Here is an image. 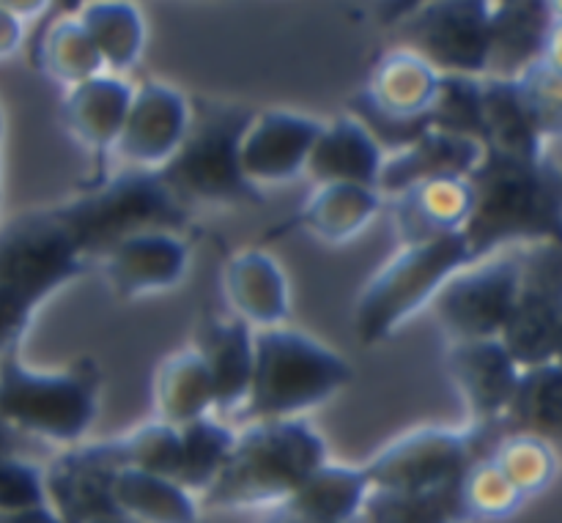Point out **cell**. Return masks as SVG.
<instances>
[{
  "label": "cell",
  "instance_id": "cell-22",
  "mask_svg": "<svg viewBox=\"0 0 562 523\" xmlns=\"http://www.w3.org/2000/svg\"><path fill=\"white\" fill-rule=\"evenodd\" d=\"M252 334L239 318H206L198 327L192 349L206 365L214 384V411L228 414L245 406L252 378Z\"/></svg>",
  "mask_w": 562,
  "mask_h": 523
},
{
  "label": "cell",
  "instance_id": "cell-35",
  "mask_svg": "<svg viewBox=\"0 0 562 523\" xmlns=\"http://www.w3.org/2000/svg\"><path fill=\"white\" fill-rule=\"evenodd\" d=\"M492 461L525 502L547 491L558 477V450L554 442L541 436H503L494 447Z\"/></svg>",
  "mask_w": 562,
  "mask_h": 523
},
{
  "label": "cell",
  "instance_id": "cell-29",
  "mask_svg": "<svg viewBox=\"0 0 562 523\" xmlns=\"http://www.w3.org/2000/svg\"><path fill=\"white\" fill-rule=\"evenodd\" d=\"M113 508L137 523H201V504L184 486L135 469L115 475Z\"/></svg>",
  "mask_w": 562,
  "mask_h": 523
},
{
  "label": "cell",
  "instance_id": "cell-20",
  "mask_svg": "<svg viewBox=\"0 0 562 523\" xmlns=\"http://www.w3.org/2000/svg\"><path fill=\"white\" fill-rule=\"evenodd\" d=\"M382 162L384 151L373 140L371 132L355 115H340L318 129L311 157H307L305 175L316 186L360 184L376 190Z\"/></svg>",
  "mask_w": 562,
  "mask_h": 523
},
{
  "label": "cell",
  "instance_id": "cell-49",
  "mask_svg": "<svg viewBox=\"0 0 562 523\" xmlns=\"http://www.w3.org/2000/svg\"><path fill=\"white\" fill-rule=\"evenodd\" d=\"M267 523H311V521H302V519H296V515L285 513V510H283V508H274L272 519H269Z\"/></svg>",
  "mask_w": 562,
  "mask_h": 523
},
{
  "label": "cell",
  "instance_id": "cell-50",
  "mask_svg": "<svg viewBox=\"0 0 562 523\" xmlns=\"http://www.w3.org/2000/svg\"><path fill=\"white\" fill-rule=\"evenodd\" d=\"M0 135H3V115H0Z\"/></svg>",
  "mask_w": 562,
  "mask_h": 523
},
{
  "label": "cell",
  "instance_id": "cell-40",
  "mask_svg": "<svg viewBox=\"0 0 562 523\" xmlns=\"http://www.w3.org/2000/svg\"><path fill=\"white\" fill-rule=\"evenodd\" d=\"M38 504H47L42 466H36L25 455L0 458V519L38 508Z\"/></svg>",
  "mask_w": 562,
  "mask_h": 523
},
{
  "label": "cell",
  "instance_id": "cell-18",
  "mask_svg": "<svg viewBox=\"0 0 562 523\" xmlns=\"http://www.w3.org/2000/svg\"><path fill=\"white\" fill-rule=\"evenodd\" d=\"M445 367L467 406L470 422H499L521 367L497 338L448 345Z\"/></svg>",
  "mask_w": 562,
  "mask_h": 523
},
{
  "label": "cell",
  "instance_id": "cell-5",
  "mask_svg": "<svg viewBox=\"0 0 562 523\" xmlns=\"http://www.w3.org/2000/svg\"><path fill=\"white\" fill-rule=\"evenodd\" d=\"M47 214L69 236L86 263L99 261L132 236L154 230L184 234L190 223V212L170 195L157 173L130 168L60 206L47 208Z\"/></svg>",
  "mask_w": 562,
  "mask_h": 523
},
{
  "label": "cell",
  "instance_id": "cell-38",
  "mask_svg": "<svg viewBox=\"0 0 562 523\" xmlns=\"http://www.w3.org/2000/svg\"><path fill=\"white\" fill-rule=\"evenodd\" d=\"M431 129L470 137L483 146L481 77L442 75L431 104Z\"/></svg>",
  "mask_w": 562,
  "mask_h": 523
},
{
  "label": "cell",
  "instance_id": "cell-46",
  "mask_svg": "<svg viewBox=\"0 0 562 523\" xmlns=\"http://www.w3.org/2000/svg\"><path fill=\"white\" fill-rule=\"evenodd\" d=\"M22 442H25V436H20L14 428L5 425V422L0 420V458H9V455H22V450H20Z\"/></svg>",
  "mask_w": 562,
  "mask_h": 523
},
{
  "label": "cell",
  "instance_id": "cell-10",
  "mask_svg": "<svg viewBox=\"0 0 562 523\" xmlns=\"http://www.w3.org/2000/svg\"><path fill=\"white\" fill-rule=\"evenodd\" d=\"M88 269L47 212L27 214L0 234V288L36 310Z\"/></svg>",
  "mask_w": 562,
  "mask_h": 523
},
{
  "label": "cell",
  "instance_id": "cell-19",
  "mask_svg": "<svg viewBox=\"0 0 562 523\" xmlns=\"http://www.w3.org/2000/svg\"><path fill=\"white\" fill-rule=\"evenodd\" d=\"M483 146L470 137L448 135L428 129L409 146L384 154L382 170L376 179V192L382 197H395L409 186L434 179H467L481 162Z\"/></svg>",
  "mask_w": 562,
  "mask_h": 523
},
{
  "label": "cell",
  "instance_id": "cell-28",
  "mask_svg": "<svg viewBox=\"0 0 562 523\" xmlns=\"http://www.w3.org/2000/svg\"><path fill=\"white\" fill-rule=\"evenodd\" d=\"M75 16L110 75L130 71L140 60L146 47V22L132 0H93Z\"/></svg>",
  "mask_w": 562,
  "mask_h": 523
},
{
  "label": "cell",
  "instance_id": "cell-26",
  "mask_svg": "<svg viewBox=\"0 0 562 523\" xmlns=\"http://www.w3.org/2000/svg\"><path fill=\"white\" fill-rule=\"evenodd\" d=\"M505 436H541L558 442L562 431V367L560 362L521 367L508 406L499 417Z\"/></svg>",
  "mask_w": 562,
  "mask_h": 523
},
{
  "label": "cell",
  "instance_id": "cell-11",
  "mask_svg": "<svg viewBox=\"0 0 562 523\" xmlns=\"http://www.w3.org/2000/svg\"><path fill=\"white\" fill-rule=\"evenodd\" d=\"M395 31L439 75L486 77L488 0H428Z\"/></svg>",
  "mask_w": 562,
  "mask_h": 523
},
{
  "label": "cell",
  "instance_id": "cell-12",
  "mask_svg": "<svg viewBox=\"0 0 562 523\" xmlns=\"http://www.w3.org/2000/svg\"><path fill=\"white\" fill-rule=\"evenodd\" d=\"M519 288V255L497 252L467 263L434 296L437 323L450 343L499 338Z\"/></svg>",
  "mask_w": 562,
  "mask_h": 523
},
{
  "label": "cell",
  "instance_id": "cell-27",
  "mask_svg": "<svg viewBox=\"0 0 562 523\" xmlns=\"http://www.w3.org/2000/svg\"><path fill=\"white\" fill-rule=\"evenodd\" d=\"M384 197L373 186L324 184L302 206L296 223L324 241H351L382 212Z\"/></svg>",
  "mask_w": 562,
  "mask_h": 523
},
{
  "label": "cell",
  "instance_id": "cell-44",
  "mask_svg": "<svg viewBox=\"0 0 562 523\" xmlns=\"http://www.w3.org/2000/svg\"><path fill=\"white\" fill-rule=\"evenodd\" d=\"M0 9L14 14L16 20H33V16H42L47 14L49 9V0H0Z\"/></svg>",
  "mask_w": 562,
  "mask_h": 523
},
{
  "label": "cell",
  "instance_id": "cell-30",
  "mask_svg": "<svg viewBox=\"0 0 562 523\" xmlns=\"http://www.w3.org/2000/svg\"><path fill=\"white\" fill-rule=\"evenodd\" d=\"M154 403L159 422L173 428L214 414V384L195 349L176 351L159 365Z\"/></svg>",
  "mask_w": 562,
  "mask_h": 523
},
{
  "label": "cell",
  "instance_id": "cell-21",
  "mask_svg": "<svg viewBox=\"0 0 562 523\" xmlns=\"http://www.w3.org/2000/svg\"><path fill=\"white\" fill-rule=\"evenodd\" d=\"M401 247L461 234L472 208L467 179H434L390 197Z\"/></svg>",
  "mask_w": 562,
  "mask_h": 523
},
{
  "label": "cell",
  "instance_id": "cell-41",
  "mask_svg": "<svg viewBox=\"0 0 562 523\" xmlns=\"http://www.w3.org/2000/svg\"><path fill=\"white\" fill-rule=\"evenodd\" d=\"M33 312L36 310L25 305L20 296L0 288V354L20 349V340L25 338L27 327H31Z\"/></svg>",
  "mask_w": 562,
  "mask_h": 523
},
{
  "label": "cell",
  "instance_id": "cell-42",
  "mask_svg": "<svg viewBox=\"0 0 562 523\" xmlns=\"http://www.w3.org/2000/svg\"><path fill=\"white\" fill-rule=\"evenodd\" d=\"M423 3H428V0H382V3L376 5V16L384 27H395L404 16H409L412 11L420 9Z\"/></svg>",
  "mask_w": 562,
  "mask_h": 523
},
{
  "label": "cell",
  "instance_id": "cell-1",
  "mask_svg": "<svg viewBox=\"0 0 562 523\" xmlns=\"http://www.w3.org/2000/svg\"><path fill=\"white\" fill-rule=\"evenodd\" d=\"M467 181L472 208L461 236L470 261L562 239V173L554 151L514 157L483 148Z\"/></svg>",
  "mask_w": 562,
  "mask_h": 523
},
{
  "label": "cell",
  "instance_id": "cell-14",
  "mask_svg": "<svg viewBox=\"0 0 562 523\" xmlns=\"http://www.w3.org/2000/svg\"><path fill=\"white\" fill-rule=\"evenodd\" d=\"M190 126V102L165 82H143L132 88L124 126L115 140V157L130 170L157 173L181 146Z\"/></svg>",
  "mask_w": 562,
  "mask_h": 523
},
{
  "label": "cell",
  "instance_id": "cell-2",
  "mask_svg": "<svg viewBox=\"0 0 562 523\" xmlns=\"http://www.w3.org/2000/svg\"><path fill=\"white\" fill-rule=\"evenodd\" d=\"M327 458V444L302 417L258 420L236 431L217 480L198 502L212 510L280 508Z\"/></svg>",
  "mask_w": 562,
  "mask_h": 523
},
{
  "label": "cell",
  "instance_id": "cell-16",
  "mask_svg": "<svg viewBox=\"0 0 562 523\" xmlns=\"http://www.w3.org/2000/svg\"><path fill=\"white\" fill-rule=\"evenodd\" d=\"M322 121L291 110H261L250 118L239 143V164L256 190L289 184L305 175L307 157Z\"/></svg>",
  "mask_w": 562,
  "mask_h": 523
},
{
  "label": "cell",
  "instance_id": "cell-32",
  "mask_svg": "<svg viewBox=\"0 0 562 523\" xmlns=\"http://www.w3.org/2000/svg\"><path fill=\"white\" fill-rule=\"evenodd\" d=\"M236 431H231L214 414L201 417L179 428V466L173 480L184 486L195 499L206 493V488L217 480L234 447Z\"/></svg>",
  "mask_w": 562,
  "mask_h": 523
},
{
  "label": "cell",
  "instance_id": "cell-37",
  "mask_svg": "<svg viewBox=\"0 0 562 523\" xmlns=\"http://www.w3.org/2000/svg\"><path fill=\"white\" fill-rule=\"evenodd\" d=\"M514 80L532 129L547 146H552L562 129V71L558 53L541 58Z\"/></svg>",
  "mask_w": 562,
  "mask_h": 523
},
{
  "label": "cell",
  "instance_id": "cell-47",
  "mask_svg": "<svg viewBox=\"0 0 562 523\" xmlns=\"http://www.w3.org/2000/svg\"><path fill=\"white\" fill-rule=\"evenodd\" d=\"M93 3V0H49L47 9V22L64 20V16H75L82 5Z\"/></svg>",
  "mask_w": 562,
  "mask_h": 523
},
{
  "label": "cell",
  "instance_id": "cell-33",
  "mask_svg": "<svg viewBox=\"0 0 562 523\" xmlns=\"http://www.w3.org/2000/svg\"><path fill=\"white\" fill-rule=\"evenodd\" d=\"M36 60L55 82L66 88L104 75L102 60L77 16H64V20H53L44 25L42 36H38Z\"/></svg>",
  "mask_w": 562,
  "mask_h": 523
},
{
  "label": "cell",
  "instance_id": "cell-3",
  "mask_svg": "<svg viewBox=\"0 0 562 523\" xmlns=\"http://www.w3.org/2000/svg\"><path fill=\"white\" fill-rule=\"evenodd\" d=\"M256 110L231 102H190V126L173 157L157 170L170 195L192 208L261 203V190L241 173L239 143Z\"/></svg>",
  "mask_w": 562,
  "mask_h": 523
},
{
  "label": "cell",
  "instance_id": "cell-48",
  "mask_svg": "<svg viewBox=\"0 0 562 523\" xmlns=\"http://www.w3.org/2000/svg\"><path fill=\"white\" fill-rule=\"evenodd\" d=\"M88 523H137V521L126 519V515H124V513H119V510H110V513L97 515V519L88 521Z\"/></svg>",
  "mask_w": 562,
  "mask_h": 523
},
{
  "label": "cell",
  "instance_id": "cell-6",
  "mask_svg": "<svg viewBox=\"0 0 562 523\" xmlns=\"http://www.w3.org/2000/svg\"><path fill=\"white\" fill-rule=\"evenodd\" d=\"M99 411L97 378L86 371H33L20 354H0V420L20 436L71 447Z\"/></svg>",
  "mask_w": 562,
  "mask_h": 523
},
{
  "label": "cell",
  "instance_id": "cell-31",
  "mask_svg": "<svg viewBox=\"0 0 562 523\" xmlns=\"http://www.w3.org/2000/svg\"><path fill=\"white\" fill-rule=\"evenodd\" d=\"M481 110L483 148L514 154V157H541L552 151V146H547L532 129L516 80L481 77Z\"/></svg>",
  "mask_w": 562,
  "mask_h": 523
},
{
  "label": "cell",
  "instance_id": "cell-43",
  "mask_svg": "<svg viewBox=\"0 0 562 523\" xmlns=\"http://www.w3.org/2000/svg\"><path fill=\"white\" fill-rule=\"evenodd\" d=\"M22 44V20L0 9V58H9Z\"/></svg>",
  "mask_w": 562,
  "mask_h": 523
},
{
  "label": "cell",
  "instance_id": "cell-36",
  "mask_svg": "<svg viewBox=\"0 0 562 523\" xmlns=\"http://www.w3.org/2000/svg\"><path fill=\"white\" fill-rule=\"evenodd\" d=\"M525 504L521 493L510 486L492 458H481L467 469L459 482V508L464 523L505 521Z\"/></svg>",
  "mask_w": 562,
  "mask_h": 523
},
{
  "label": "cell",
  "instance_id": "cell-8",
  "mask_svg": "<svg viewBox=\"0 0 562 523\" xmlns=\"http://www.w3.org/2000/svg\"><path fill=\"white\" fill-rule=\"evenodd\" d=\"M499 422H470L467 428H417L379 450L362 471L379 491H453L475 461L492 458L503 442Z\"/></svg>",
  "mask_w": 562,
  "mask_h": 523
},
{
  "label": "cell",
  "instance_id": "cell-13",
  "mask_svg": "<svg viewBox=\"0 0 562 523\" xmlns=\"http://www.w3.org/2000/svg\"><path fill=\"white\" fill-rule=\"evenodd\" d=\"M124 469L115 439L64 447L42 466L44 502L66 523H88L113 508V480Z\"/></svg>",
  "mask_w": 562,
  "mask_h": 523
},
{
  "label": "cell",
  "instance_id": "cell-7",
  "mask_svg": "<svg viewBox=\"0 0 562 523\" xmlns=\"http://www.w3.org/2000/svg\"><path fill=\"white\" fill-rule=\"evenodd\" d=\"M470 261L461 234L439 236L420 245L401 247L376 277L362 288L355 307V334L360 343L376 345L398 332L412 316L428 307L445 283Z\"/></svg>",
  "mask_w": 562,
  "mask_h": 523
},
{
  "label": "cell",
  "instance_id": "cell-9",
  "mask_svg": "<svg viewBox=\"0 0 562 523\" xmlns=\"http://www.w3.org/2000/svg\"><path fill=\"white\" fill-rule=\"evenodd\" d=\"M519 367L560 362L562 349V250L560 241L521 247L519 288L499 332Z\"/></svg>",
  "mask_w": 562,
  "mask_h": 523
},
{
  "label": "cell",
  "instance_id": "cell-39",
  "mask_svg": "<svg viewBox=\"0 0 562 523\" xmlns=\"http://www.w3.org/2000/svg\"><path fill=\"white\" fill-rule=\"evenodd\" d=\"M124 469L146 471V475L176 477L179 466V428L165 422H148L126 436L115 439Z\"/></svg>",
  "mask_w": 562,
  "mask_h": 523
},
{
  "label": "cell",
  "instance_id": "cell-17",
  "mask_svg": "<svg viewBox=\"0 0 562 523\" xmlns=\"http://www.w3.org/2000/svg\"><path fill=\"white\" fill-rule=\"evenodd\" d=\"M99 261L104 280L121 299H140L181 283L190 266V247L181 234L154 230L124 239Z\"/></svg>",
  "mask_w": 562,
  "mask_h": 523
},
{
  "label": "cell",
  "instance_id": "cell-45",
  "mask_svg": "<svg viewBox=\"0 0 562 523\" xmlns=\"http://www.w3.org/2000/svg\"><path fill=\"white\" fill-rule=\"evenodd\" d=\"M0 523H66V521L60 519L53 508H47V504H38V508L22 510V513L3 515Z\"/></svg>",
  "mask_w": 562,
  "mask_h": 523
},
{
  "label": "cell",
  "instance_id": "cell-24",
  "mask_svg": "<svg viewBox=\"0 0 562 523\" xmlns=\"http://www.w3.org/2000/svg\"><path fill=\"white\" fill-rule=\"evenodd\" d=\"M132 86L119 75H97L69 88L64 99V124L82 148L93 154L113 151L130 107Z\"/></svg>",
  "mask_w": 562,
  "mask_h": 523
},
{
  "label": "cell",
  "instance_id": "cell-4",
  "mask_svg": "<svg viewBox=\"0 0 562 523\" xmlns=\"http://www.w3.org/2000/svg\"><path fill=\"white\" fill-rule=\"evenodd\" d=\"M351 382V365L300 329L269 327L252 334V378L241 414L247 422L294 420L318 409Z\"/></svg>",
  "mask_w": 562,
  "mask_h": 523
},
{
  "label": "cell",
  "instance_id": "cell-15",
  "mask_svg": "<svg viewBox=\"0 0 562 523\" xmlns=\"http://www.w3.org/2000/svg\"><path fill=\"white\" fill-rule=\"evenodd\" d=\"M560 0H488L486 77L514 80L558 53Z\"/></svg>",
  "mask_w": 562,
  "mask_h": 523
},
{
  "label": "cell",
  "instance_id": "cell-25",
  "mask_svg": "<svg viewBox=\"0 0 562 523\" xmlns=\"http://www.w3.org/2000/svg\"><path fill=\"white\" fill-rule=\"evenodd\" d=\"M368 491L371 486L362 466L324 461L280 508L311 523H355Z\"/></svg>",
  "mask_w": 562,
  "mask_h": 523
},
{
  "label": "cell",
  "instance_id": "cell-34",
  "mask_svg": "<svg viewBox=\"0 0 562 523\" xmlns=\"http://www.w3.org/2000/svg\"><path fill=\"white\" fill-rule=\"evenodd\" d=\"M355 523H464L459 488L453 491H379L371 488Z\"/></svg>",
  "mask_w": 562,
  "mask_h": 523
},
{
  "label": "cell",
  "instance_id": "cell-23",
  "mask_svg": "<svg viewBox=\"0 0 562 523\" xmlns=\"http://www.w3.org/2000/svg\"><path fill=\"white\" fill-rule=\"evenodd\" d=\"M225 296L234 316L250 329L283 327L291 310L289 283L272 255L261 250H245L225 266Z\"/></svg>",
  "mask_w": 562,
  "mask_h": 523
}]
</instances>
